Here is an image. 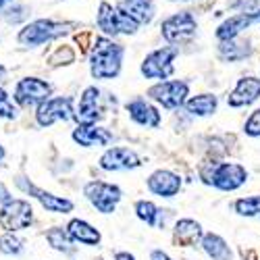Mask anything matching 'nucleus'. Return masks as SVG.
<instances>
[{"label":"nucleus","mask_w":260,"mask_h":260,"mask_svg":"<svg viewBox=\"0 0 260 260\" xmlns=\"http://www.w3.org/2000/svg\"><path fill=\"white\" fill-rule=\"evenodd\" d=\"M125 48L113 38L100 36L94 40L92 52H90V71L96 79H115L123 67Z\"/></svg>","instance_id":"1"},{"label":"nucleus","mask_w":260,"mask_h":260,"mask_svg":"<svg viewBox=\"0 0 260 260\" xmlns=\"http://www.w3.org/2000/svg\"><path fill=\"white\" fill-rule=\"evenodd\" d=\"M96 23L104 31V36H108V38H117L121 34L123 36H136L140 29L138 21H134L127 13L113 7L111 3H106V0H102L100 7H98Z\"/></svg>","instance_id":"2"},{"label":"nucleus","mask_w":260,"mask_h":260,"mask_svg":"<svg viewBox=\"0 0 260 260\" xmlns=\"http://www.w3.org/2000/svg\"><path fill=\"white\" fill-rule=\"evenodd\" d=\"M196 34H198V21L189 11L175 13L160 23V36L171 46L185 44V42L196 38Z\"/></svg>","instance_id":"3"},{"label":"nucleus","mask_w":260,"mask_h":260,"mask_svg":"<svg viewBox=\"0 0 260 260\" xmlns=\"http://www.w3.org/2000/svg\"><path fill=\"white\" fill-rule=\"evenodd\" d=\"M71 27L73 23H58V21H52V19H38L21 29L17 40L25 46H40V44H46V42H52L64 36Z\"/></svg>","instance_id":"4"},{"label":"nucleus","mask_w":260,"mask_h":260,"mask_svg":"<svg viewBox=\"0 0 260 260\" xmlns=\"http://www.w3.org/2000/svg\"><path fill=\"white\" fill-rule=\"evenodd\" d=\"M202 177L208 185L221 191H235L248 181V171L237 162H214L210 173H202Z\"/></svg>","instance_id":"5"},{"label":"nucleus","mask_w":260,"mask_h":260,"mask_svg":"<svg viewBox=\"0 0 260 260\" xmlns=\"http://www.w3.org/2000/svg\"><path fill=\"white\" fill-rule=\"evenodd\" d=\"M179 54V46H162L156 48L150 54H146L144 62H142V75L146 79H169L173 73H175V58Z\"/></svg>","instance_id":"6"},{"label":"nucleus","mask_w":260,"mask_h":260,"mask_svg":"<svg viewBox=\"0 0 260 260\" xmlns=\"http://www.w3.org/2000/svg\"><path fill=\"white\" fill-rule=\"evenodd\" d=\"M148 96L162 108H167V111H177L189 96V85L187 81H181V79L158 81L148 88Z\"/></svg>","instance_id":"7"},{"label":"nucleus","mask_w":260,"mask_h":260,"mask_svg":"<svg viewBox=\"0 0 260 260\" xmlns=\"http://www.w3.org/2000/svg\"><path fill=\"white\" fill-rule=\"evenodd\" d=\"M83 196L88 202L102 214H113L117 210V204L123 198V191L119 185L106 183V181H90L83 187Z\"/></svg>","instance_id":"8"},{"label":"nucleus","mask_w":260,"mask_h":260,"mask_svg":"<svg viewBox=\"0 0 260 260\" xmlns=\"http://www.w3.org/2000/svg\"><path fill=\"white\" fill-rule=\"evenodd\" d=\"M34 223V208L27 200H7L0 208V227L5 231H21Z\"/></svg>","instance_id":"9"},{"label":"nucleus","mask_w":260,"mask_h":260,"mask_svg":"<svg viewBox=\"0 0 260 260\" xmlns=\"http://www.w3.org/2000/svg\"><path fill=\"white\" fill-rule=\"evenodd\" d=\"M75 119V108L71 98H46L38 104L36 121L42 127H50L56 121H71Z\"/></svg>","instance_id":"10"},{"label":"nucleus","mask_w":260,"mask_h":260,"mask_svg":"<svg viewBox=\"0 0 260 260\" xmlns=\"http://www.w3.org/2000/svg\"><path fill=\"white\" fill-rule=\"evenodd\" d=\"M50 96V83L40 77H23L15 85V100L19 106H38Z\"/></svg>","instance_id":"11"},{"label":"nucleus","mask_w":260,"mask_h":260,"mask_svg":"<svg viewBox=\"0 0 260 260\" xmlns=\"http://www.w3.org/2000/svg\"><path fill=\"white\" fill-rule=\"evenodd\" d=\"M98 165L102 171H132V169H138L142 165V158L134 152V150L123 148V146H115V148H108L100 156Z\"/></svg>","instance_id":"12"},{"label":"nucleus","mask_w":260,"mask_h":260,"mask_svg":"<svg viewBox=\"0 0 260 260\" xmlns=\"http://www.w3.org/2000/svg\"><path fill=\"white\" fill-rule=\"evenodd\" d=\"M146 185L158 198H175L181 191V177L169 169H158L148 177Z\"/></svg>","instance_id":"13"},{"label":"nucleus","mask_w":260,"mask_h":260,"mask_svg":"<svg viewBox=\"0 0 260 260\" xmlns=\"http://www.w3.org/2000/svg\"><path fill=\"white\" fill-rule=\"evenodd\" d=\"M104 117V106H102V92L96 85L85 88L81 98H79V108L75 113V119L81 123H96Z\"/></svg>","instance_id":"14"},{"label":"nucleus","mask_w":260,"mask_h":260,"mask_svg":"<svg viewBox=\"0 0 260 260\" xmlns=\"http://www.w3.org/2000/svg\"><path fill=\"white\" fill-rule=\"evenodd\" d=\"M73 142L83 146V148H100V146H108L113 142V134L108 129L96 125V123H79L73 134H71Z\"/></svg>","instance_id":"15"},{"label":"nucleus","mask_w":260,"mask_h":260,"mask_svg":"<svg viewBox=\"0 0 260 260\" xmlns=\"http://www.w3.org/2000/svg\"><path fill=\"white\" fill-rule=\"evenodd\" d=\"M258 98H260V79L248 75V77L237 79L235 88L227 96V104L231 108H244V106L254 104Z\"/></svg>","instance_id":"16"},{"label":"nucleus","mask_w":260,"mask_h":260,"mask_svg":"<svg viewBox=\"0 0 260 260\" xmlns=\"http://www.w3.org/2000/svg\"><path fill=\"white\" fill-rule=\"evenodd\" d=\"M125 111L129 113L132 121L136 125H142V127H150V129H156L162 121L158 108L154 104H150L148 100H142V98H136L132 102L125 104Z\"/></svg>","instance_id":"17"},{"label":"nucleus","mask_w":260,"mask_h":260,"mask_svg":"<svg viewBox=\"0 0 260 260\" xmlns=\"http://www.w3.org/2000/svg\"><path fill=\"white\" fill-rule=\"evenodd\" d=\"M254 23H256V11H254V13L244 11V13H237V15H231L229 19H225L223 23L216 27L214 36H216V40H219V42L231 40V38L242 36V34H244L248 27H252Z\"/></svg>","instance_id":"18"},{"label":"nucleus","mask_w":260,"mask_h":260,"mask_svg":"<svg viewBox=\"0 0 260 260\" xmlns=\"http://www.w3.org/2000/svg\"><path fill=\"white\" fill-rule=\"evenodd\" d=\"M17 183H19V187L23 189V191H27L29 196L38 198V200H40V204L44 206L46 210H50V212H60V214H67V212H71V210H73V202H71V200H67V198L54 196V193L44 191V189H40V187L31 185V183L21 181V179H19Z\"/></svg>","instance_id":"19"},{"label":"nucleus","mask_w":260,"mask_h":260,"mask_svg":"<svg viewBox=\"0 0 260 260\" xmlns=\"http://www.w3.org/2000/svg\"><path fill=\"white\" fill-rule=\"evenodd\" d=\"M252 50L254 48L250 46V40H240V36H237V38L219 42L216 54H219V58L225 62H237V60H244V58L252 56Z\"/></svg>","instance_id":"20"},{"label":"nucleus","mask_w":260,"mask_h":260,"mask_svg":"<svg viewBox=\"0 0 260 260\" xmlns=\"http://www.w3.org/2000/svg\"><path fill=\"white\" fill-rule=\"evenodd\" d=\"M67 233L75 244H83V246H98L102 240L100 231L83 219H73L67 225Z\"/></svg>","instance_id":"21"},{"label":"nucleus","mask_w":260,"mask_h":260,"mask_svg":"<svg viewBox=\"0 0 260 260\" xmlns=\"http://www.w3.org/2000/svg\"><path fill=\"white\" fill-rule=\"evenodd\" d=\"M123 13H127L134 21H138L140 25L152 23L154 19V3L152 0H121L117 5Z\"/></svg>","instance_id":"22"},{"label":"nucleus","mask_w":260,"mask_h":260,"mask_svg":"<svg viewBox=\"0 0 260 260\" xmlns=\"http://www.w3.org/2000/svg\"><path fill=\"white\" fill-rule=\"evenodd\" d=\"M200 246L206 252V256L212 258V260H233L229 244L223 240L219 233H202Z\"/></svg>","instance_id":"23"},{"label":"nucleus","mask_w":260,"mask_h":260,"mask_svg":"<svg viewBox=\"0 0 260 260\" xmlns=\"http://www.w3.org/2000/svg\"><path fill=\"white\" fill-rule=\"evenodd\" d=\"M185 111L191 117H210L216 113V106H219V98L214 94H198V96H191L183 102Z\"/></svg>","instance_id":"24"},{"label":"nucleus","mask_w":260,"mask_h":260,"mask_svg":"<svg viewBox=\"0 0 260 260\" xmlns=\"http://www.w3.org/2000/svg\"><path fill=\"white\" fill-rule=\"evenodd\" d=\"M202 225L193 219H179L175 223V229H173V235H175V242L181 246H193L196 242H200L202 237Z\"/></svg>","instance_id":"25"},{"label":"nucleus","mask_w":260,"mask_h":260,"mask_svg":"<svg viewBox=\"0 0 260 260\" xmlns=\"http://www.w3.org/2000/svg\"><path fill=\"white\" fill-rule=\"evenodd\" d=\"M160 214H162V210L154 202H150V200H138L136 202V216L150 227L160 225Z\"/></svg>","instance_id":"26"},{"label":"nucleus","mask_w":260,"mask_h":260,"mask_svg":"<svg viewBox=\"0 0 260 260\" xmlns=\"http://www.w3.org/2000/svg\"><path fill=\"white\" fill-rule=\"evenodd\" d=\"M46 240L48 244L56 250V252H62V254H71L75 248H73V240L69 237L67 229H60V227H52L48 233H46Z\"/></svg>","instance_id":"27"},{"label":"nucleus","mask_w":260,"mask_h":260,"mask_svg":"<svg viewBox=\"0 0 260 260\" xmlns=\"http://www.w3.org/2000/svg\"><path fill=\"white\" fill-rule=\"evenodd\" d=\"M233 208L240 216H258L260 214V196H248V198L235 200Z\"/></svg>","instance_id":"28"},{"label":"nucleus","mask_w":260,"mask_h":260,"mask_svg":"<svg viewBox=\"0 0 260 260\" xmlns=\"http://www.w3.org/2000/svg\"><path fill=\"white\" fill-rule=\"evenodd\" d=\"M0 252L3 254H21L23 252V240H19L17 235H13L11 231H7V235L0 237Z\"/></svg>","instance_id":"29"},{"label":"nucleus","mask_w":260,"mask_h":260,"mask_svg":"<svg viewBox=\"0 0 260 260\" xmlns=\"http://www.w3.org/2000/svg\"><path fill=\"white\" fill-rule=\"evenodd\" d=\"M0 117L3 119H15L17 117V106L11 102L9 94L0 88Z\"/></svg>","instance_id":"30"},{"label":"nucleus","mask_w":260,"mask_h":260,"mask_svg":"<svg viewBox=\"0 0 260 260\" xmlns=\"http://www.w3.org/2000/svg\"><path fill=\"white\" fill-rule=\"evenodd\" d=\"M244 134L250 138H260V108H256L244 123Z\"/></svg>","instance_id":"31"},{"label":"nucleus","mask_w":260,"mask_h":260,"mask_svg":"<svg viewBox=\"0 0 260 260\" xmlns=\"http://www.w3.org/2000/svg\"><path fill=\"white\" fill-rule=\"evenodd\" d=\"M73 60H75V52H73L69 46L56 50V52L50 56V62H52V64H69V62H73Z\"/></svg>","instance_id":"32"},{"label":"nucleus","mask_w":260,"mask_h":260,"mask_svg":"<svg viewBox=\"0 0 260 260\" xmlns=\"http://www.w3.org/2000/svg\"><path fill=\"white\" fill-rule=\"evenodd\" d=\"M150 260H173V258L162 250H152L150 252Z\"/></svg>","instance_id":"33"},{"label":"nucleus","mask_w":260,"mask_h":260,"mask_svg":"<svg viewBox=\"0 0 260 260\" xmlns=\"http://www.w3.org/2000/svg\"><path fill=\"white\" fill-rule=\"evenodd\" d=\"M7 200H11V191L5 183H0V204H5Z\"/></svg>","instance_id":"34"},{"label":"nucleus","mask_w":260,"mask_h":260,"mask_svg":"<svg viewBox=\"0 0 260 260\" xmlns=\"http://www.w3.org/2000/svg\"><path fill=\"white\" fill-rule=\"evenodd\" d=\"M115 260H138L132 252H117L115 254Z\"/></svg>","instance_id":"35"},{"label":"nucleus","mask_w":260,"mask_h":260,"mask_svg":"<svg viewBox=\"0 0 260 260\" xmlns=\"http://www.w3.org/2000/svg\"><path fill=\"white\" fill-rule=\"evenodd\" d=\"M242 260H256V252H252V250H244L242 252Z\"/></svg>","instance_id":"36"},{"label":"nucleus","mask_w":260,"mask_h":260,"mask_svg":"<svg viewBox=\"0 0 260 260\" xmlns=\"http://www.w3.org/2000/svg\"><path fill=\"white\" fill-rule=\"evenodd\" d=\"M11 3H13V0H0V9L7 7V5H11Z\"/></svg>","instance_id":"37"},{"label":"nucleus","mask_w":260,"mask_h":260,"mask_svg":"<svg viewBox=\"0 0 260 260\" xmlns=\"http://www.w3.org/2000/svg\"><path fill=\"white\" fill-rule=\"evenodd\" d=\"M5 154H7V152H5V148H3V146H0V162H3V160H5Z\"/></svg>","instance_id":"38"},{"label":"nucleus","mask_w":260,"mask_h":260,"mask_svg":"<svg viewBox=\"0 0 260 260\" xmlns=\"http://www.w3.org/2000/svg\"><path fill=\"white\" fill-rule=\"evenodd\" d=\"M5 73H7V71H5V67H3V64H0V79L5 77Z\"/></svg>","instance_id":"39"},{"label":"nucleus","mask_w":260,"mask_h":260,"mask_svg":"<svg viewBox=\"0 0 260 260\" xmlns=\"http://www.w3.org/2000/svg\"><path fill=\"white\" fill-rule=\"evenodd\" d=\"M256 23H260V9H256Z\"/></svg>","instance_id":"40"}]
</instances>
